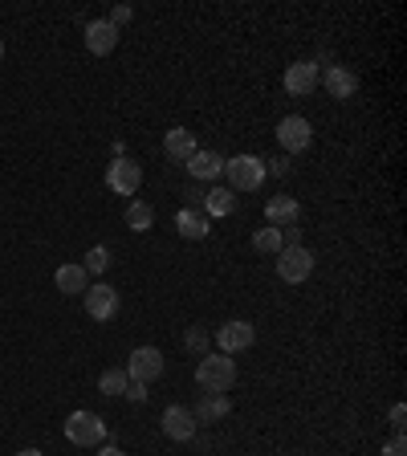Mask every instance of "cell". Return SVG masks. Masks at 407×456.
<instances>
[{
    "instance_id": "1",
    "label": "cell",
    "mask_w": 407,
    "mask_h": 456,
    "mask_svg": "<svg viewBox=\"0 0 407 456\" xmlns=\"http://www.w3.org/2000/svg\"><path fill=\"white\" fill-rule=\"evenodd\" d=\"M236 383V359L233 355H220V350H208L196 367V388L208 391V396H224V391H233Z\"/></svg>"
},
{
    "instance_id": "2",
    "label": "cell",
    "mask_w": 407,
    "mask_h": 456,
    "mask_svg": "<svg viewBox=\"0 0 407 456\" xmlns=\"http://www.w3.org/2000/svg\"><path fill=\"white\" fill-rule=\"evenodd\" d=\"M224 180H228L224 188H233V192H257V188L269 180V175H265V159L261 156H233V159H224Z\"/></svg>"
},
{
    "instance_id": "3",
    "label": "cell",
    "mask_w": 407,
    "mask_h": 456,
    "mask_svg": "<svg viewBox=\"0 0 407 456\" xmlns=\"http://www.w3.org/2000/svg\"><path fill=\"white\" fill-rule=\"evenodd\" d=\"M66 440L78 448H98L107 440V424H102L98 412H74V416L66 420Z\"/></svg>"
},
{
    "instance_id": "4",
    "label": "cell",
    "mask_w": 407,
    "mask_h": 456,
    "mask_svg": "<svg viewBox=\"0 0 407 456\" xmlns=\"http://www.w3.org/2000/svg\"><path fill=\"white\" fill-rule=\"evenodd\" d=\"M310 273H314V252L306 249V244H293V249L277 252V277H282L285 285L310 282Z\"/></svg>"
},
{
    "instance_id": "5",
    "label": "cell",
    "mask_w": 407,
    "mask_h": 456,
    "mask_svg": "<svg viewBox=\"0 0 407 456\" xmlns=\"http://www.w3.org/2000/svg\"><path fill=\"white\" fill-rule=\"evenodd\" d=\"M123 371L131 375V383H147V388H151V383L164 375V350L159 347H135Z\"/></svg>"
},
{
    "instance_id": "6",
    "label": "cell",
    "mask_w": 407,
    "mask_h": 456,
    "mask_svg": "<svg viewBox=\"0 0 407 456\" xmlns=\"http://www.w3.org/2000/svg\"><path fill=\"white\" fill-rule=\"evenodd\" d=\"M277 143H282V156H301V151H306V147L314 143V126H310V118L285 115L282 123H277Z\"/></svg>"
},
{
    "instance_id": "7",
    "label": "cell",
    "mask_w": 407,
    "mask_h": 456,
    "mask_svg": "<svg viewBox=\"0 0 407 456\" xmlns=\"http://www.w3.org/2000/svg\"><path fill=\"white\" fill-rule=\"evenodd\" d=\"M212 342H216L220 355H241V350H249L252 342H257V326L244 322V318H233V322H224L220 331L212 334Z\"/></svg>"
},
{
    "instance_id": "8",
    "label": "cell",
    "mask_w": 407,
    "mask_h": 456,
    "mask_svg": "<svg viewBox=\"0 0 407 456\" xmlns=\"http://www.w3.org/2000/svg\"><path fill=\"white\" fill-rule=\"evenodd\" d=\"M107 188L115 196H135L139 188H143V167L135 164V159H115V164L107 167Z\"/></svg>"
},
{
    "instance_id": "9",
    "label": "cell",
    "mask_w": 407,
    "mask_h": 456,
    "mask_svg": "<svg viewBox=\"0 0 407 456\" xmlns=\"http://www.w3.org/2000/svg\"><path fill=\"white\" fill-rule=\"evenodd\" d=\"M82 301H86V314L94 322H110L118 314V290L115 285H107V282L90 285V290L82 293Z\"/></svg>"
},
{
    "instance_id": "10",
    "label": "cell",
    "mask_w": 407,
    "mask_h": 456,
    "mask_svg": "<svg viewBox=\"0 0 407 456\" xmlns=\"http://www.w3.org/2000/svg\"><path fill=\"white\" fill-rule=\"evenodd\" d=\"M159 424H164V436L184 440V444L196 436V416H192V408H184V404H172V408H164Z\"/></svg>"
},
{
    "instance_id": "11",
    "label": "cell",
    "mask_w": 407,
    "mask_h": 456,
    "mask_svg": "<svg viewBox=\"0 0 407 456\" xmlns=\"http://www.w3.org/2000/svg\"><path fill=\"white\" fill-rule=\"evenodd\" d=\"M318 90V61H293L285 69V94L293 98H306Z\"/></svg>"
},
{
    "instance_id": "12",
    "label": "cell",
    "mask_w": 407,
    "mask_h": 456,
    "mask_svg": "<svg viewBox=\"0 0 407 456\" xmlns=\"http://www.w3.org/2000/svg\"><path fill=\"white\" fill-rule=\"evenodd\" d=\"M200 151V143H196V135L188 131V126H172L164 135V156L172 159V164H188V159Z\"/></svg>"
},
{
    "instance_id": "13",
    "label": "cell",
    "mask_w": 407,
    "mask_h": 456,
    "mask_svg": "<svg viewBox=\"0 0 407 456\" xmlns=\"http://www.w3.org/2000/svg\"><path fill=\"white\" fill-rule=\"evenodd\" d=\"M322 86H326L330 98H339V102H350V98L359 94V78H355L347 66H326V74H322Z\"/></svg>"
},
{
    "instance_id": "14",
    "label": "cell",
    "mask_w": 407,
    "mask_h": 456,
    "mask_svg": "<svg viewBox=\"0 0 407 456\" xmlns=\"http://www.w3.org/2000/svg\"><path fill=\"white\" fill-rule=\"evenodd\" d=\"M86 49L94 53V58L115 53V49H118V29L110 25V20H90V25H86Z\"/></svg>"
},
{
    "instance_id": "15",
    "label": "cell",
    "mask_w": 407,
    "mask_h": 456,
    "mask_svg": "<svg viewBox=\"0 0 407 456\" xmlns=\"http://www.w3.org/2000/svg\"><path fill=\"white\" fill-rule=\"evenodd\" d=\"M200 204H204V216H208V220H216V216H233L236 212V192L233 188H208V192H200Z\"/></svg>"
},
{
    "instance_id": "16",
    "label": "cell",
    "mask_w": 407,
    "mask_h": 456,
    "mask_svg": "<svg viewBox=\"0 0 407 456\" xmlns=\"http://www.w3.org/2000/svg\"><path fill=\"white\" fill-rule=\"evenodd\" d=\"M298 216H301V204L293 196H269V204H265L269 228H290V224H298Z\"/></svg>"
},
{
    "instance_id": "17",
    "label": "cell",
    "mask_w": 407,
    "mask_h": 456,
    "mask_svg": "<svg viewBox=\"0 0 407 456\" xmlns=\"http://www.w3.org/2000/svg\"><path fill=\"white\" fill-rule=\"evenodd\" d=\"M184 167H188V175H192V180H220V175H224V156H220V151L200 147V151H196Z\"/></svg>"
},
{
    "instance_id": "18",
    "label": "cell",
    "mask_w": 407,
    "mask_h": 456,
    "mask_svg": "<svg viewBox=\"0 0 407 456\" xmlns=\"http://www.w3.org/2000/svg\"><path fill=\"white\" fill-rule=\"evenodd\" d=\"M175 228H180L184 241H204V236L212 233V228H208V216L196 212V208H180V212H175Z\"/></svg>"
},
{
    "instance_id": "19",
    "label": "cell",
    "mask_w": 407,
    "mask_h": 456,
    "mask_svg": "<svg viewBox=\"0 0 407 456\" xmlns=\"http://www.w3.org/2000/svg\"><path fill=\"white\" fill-rule=\"evenodd\" d=\"M233 412V404H228V396H208V391H200V404L192 408V416H196V424H216V420H224Z\"/></svg>"
},
{
    "instance_id": "20",
    "label": "cell",
    "mask_w": 407,
    "mask_h": 456,
    "mask_svg": "<svg viewBox=\"0 0 407 456\" xmlns=\"http://www.w3.org/2000/svg\"><path fill=\"white\" fill-rule=\"evenodd\" d=\"M53 282H58V293H86L90 290V273L82 269L78 261H74V265H58Z\"/></svg>"
},
{
    "instance_id": "21",
    "label": "cell",
    "mask_w": 407,
    "mask_h": 456,
    "mask_svg": "<svg viewBox=\"0 0 407 456\" xmlns=\"http://www.w3.org/2000/svg\"><path fill=\"white\" fill-rule=\"evenodd\" d=\"M151 224H156V208L147 204V200H131L126 204V228L131 233H147Z\"/></svg>"
},
{
    "instance_id": "22",
    "label": "cell",
    "mask_w": 407,
    "mask_h": 456,
    "mask_svg": "<svg viewBox=\"0 0 407 456\" xmlns=\"http://www.w3.org/2000/svg\"><path fill=\"white\" fill-rule=\"evenodd\" d=\"M252 249L265 252V257H277V252H282V228H269V224L257 228V233H252Z\"/></svg>"
},
{
    "instance_id": "23",
    "label": "cell",
    "mask_w": 407,
    "mask_h": 456,
    "mask_svg": "<svg viewBox=\"0 0 407 456\" xmlns=\"http://www.w3.org/2000/svg\"><path fill=\"white\" fill-rule=\"evenodd\" d=\"M126 383H131V375H126L123 367H107L102 379H98V391H102V396H123Z\"/></svg>"
},
{
    "instance_id": "24",
    "label": "cell",
    "mask_w": 407,
    "mask_h": 456,
    "mask_svg": "<svg viewBox=\"0 0 407 456\" xmlns=\"http://www.w3.org/2000/svg\"><path fill=\"white\" fill-rule=\"evenodd\" d=\"M82 269H86V273H107L110 269V249H107V244H94V249L86 252Z\"/></svg>"
},
{
    "instance_id": "25",
    "label": "cell",
    "mask_w": 407,
    "mask_h": 456,
    "mask_svg": "<svg viewBox=\"0 0 407 456\" xmlns=\"http://www.w3.org/2000/svg\"><path fill=\"white\" fill-rule=\"evenodd\" d=\"M208 342H212V334L204 331V326H192V331L184 334V347L192 350V355H200V359L208 355Z\"/></svg>"
},
{
    "instance_id": "26",
    "label": "cell",
    "mask_w": 407,
    "mask_h": 456,
    "mask_svg": "<svg viewBox=\"0 0 407 456\" xmlns=\"http://www.w3.org/2000/svg\"><path fill=\"white\" fill-rule=\"evenodd\" d=\"M131 17H135V9H131V4H115L107 20L115 25V29H123V25H131Z\"/></svg>"
},
{
    "instance_id": "27",
    "label": "cell",
    "mask_w": 407,
    "mask_h": 456,
    "mask_svg": "<svg viewBox=\"0 0 407 456\" xmlns=\"http://www.w3.org/2000/svg\"><path fill=\"white\" fill-rule=\"evenodd\" d=\"M383 456H407V440H403V432H391V440L383 444Z\"/></svg>"
},
{
    "instance_id": "28",
    "label": "cell",
    "mask_w": 407,
    "mask_h": 456,
    "mask_svg": "<svg viewBox=\"0 0 407 456\" xmlns=\"http://www.w3.org/2000/svg\"><path fill=\"white\" fill-rule=\"evenodd\" d=\"M265 175H290V156L265 159Z\"/></svg>"
},
{
    "instance_id": "29",
    "label": "cell",
    "mask_w": 407,
    "mask_h": 456,
    "mask_svg": "<svg viewBox=\"0 0 407 456\" xmlns=\"http://www.w3.org/2000/svg\"><path fill=\"white\" fill-rule=\"evenodd\" d=\"M387 420H391V432H403V420H407V408H403V404H391Z\"/></svg>"
},
{
    "instance_id": "30",
    "label": "cell",
    "mask_w": 407,
    "mask_h": 456,
    "mask_svg": "<svg viewBox=\"0 0 407 456\" xmlns=\"http://www.w3.org/2000/svg\"><path fill=\"white\" fill-rule=\"evenodd\" d=\"M123 396L131 399V404H143V399H147V383H126Z\"/></svg>"
},
{
    "instance_id": "31",
    "label": "cell",
    "mask_w": 407,
    "mask_h": 456,
    "mask_svg": "<svg viewBox=\"0 0 407 456\" xmlns=\"http://www.w3.org/2000/svg\"><path fill=\"white\" fill-rule=\"evenodd\" d=\"M98 456H126L123 448H115V444H98Z\"/></svg>"
},
{
    "instance_id": "32",
    "label": "cell",
    "mask_w": 407,
    "mask_h": 456,
    "mask_svg": "<svg viewBox=\"0 0 407 456\" xmlns=\"http://www.w3.org/2000/svg\"><path fill=\"white\" fill-rule=\"evenodd\" d=\"M17 456H41V448H20Z\"/></svg>"
},
{
    "instance_id": "33",
    "label": "cell",
    "mask_w": 407,
    "mask_h": 456,
    "mask_svg": "<svg viewBox=\"0 0 407 456\" xmlns=\"http://www.w3.org/2000/svg\"><path fill=\"white\" fill-rule=\"evenodd\" d=\"M0 61H4V41H0Z\"/></svg>"
}]
</instances>
